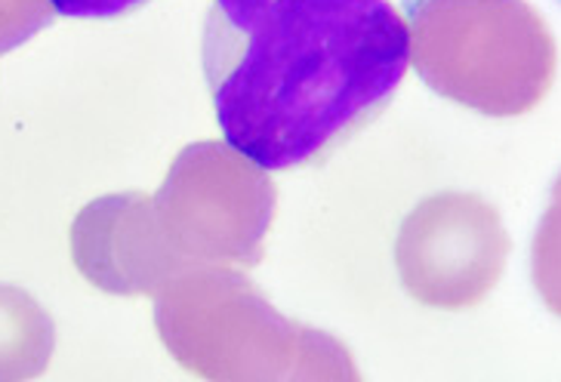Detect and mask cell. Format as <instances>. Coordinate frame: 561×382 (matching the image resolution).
I'll use <instances>...</instances> for the list:
<instances>
[{
    "label": "cell",
    "instance_id": "1",
    "mask_svg": "<svg viewBox=\"0 0 561 382\" xmlns=\"http://www.w3.org/2000/svg\"><path fill=\"white\" fill-rule=\"evenodd\" d=\"M411 47L389 0H210L201 68L226 146L280 173L367 130L396 100Z\"/></svg>",
    "mask_w": 561,
    "mask_h": 382
},
{
    "label": "cell",
    "instance_id": "2",
    "mask_svg": "<svg viewBox=\"0 0 561 382\" xmlns=\"http://www.w3.org/2000/svg\"><path fill=\"white\" fill-rule=\"evenodd\" d=\"M53 13L68 19H124L149 0H47Z\"/></svg>",
    "mask_w": 561,
    "mask_h": 382
}]
</instances>
